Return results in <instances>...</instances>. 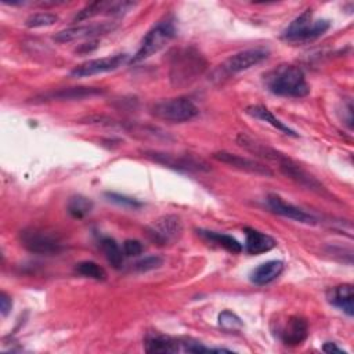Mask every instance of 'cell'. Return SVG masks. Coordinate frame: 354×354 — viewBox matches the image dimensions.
Wrapping results in <instances>:
<instances>
[{"instance_id":"6da1fadb","label":"cell","mask_w":354,"mask_h":354,"mask_svg":"<svg viewBox=\"0 0 354 354\" xmlns=\"http://www.w3.org/2000/svg\"><path fill=\"white\" fill-rule=\"evenodd\" d=\"M268 90L279 97L303 98L310 93V86L303 71L295 65H281L267 76Z\"/></svg>"},{"instance_id":"7a4b0ae2","label":"cell","mask_w":354,"mask_h":354,"mask_svg":"<svg viewBox=\"0 0 354 354\" xmlns=\"http://www.w3.org/2000/svg\"><path fill=\"white\" fill-rule=\"evenodd\" d=\"M205 57L194 47L177 50L170 62V80L174 86L183 87L191 84L206 69Z\"/></svg>"},{"instance_id":"3957f363","label":"cell","mask_w":354,"mask_h":354,"mask_svg":"<svg viewBox=\"0 0 354 354\" xmlns=\"http://www.w3.org/2000/svg\"><path fill=\"white\" fill-rule=\"evenodd\" d=\"M330 28L328 19H313L311 10H304L299 17H296L282 32L281 37L290 43H304L318 39L326 33Z\"/></svg>"},{"instance_id":"277c9868","label":"cell","mask_w":354,"mask_h":354,"mask_svg":"<svg viewBox=\"0 0 354 354\" xmlns=\"http://www.w3.org/2000/svg\"><path fill=\"white\" fill-rule=\"evenodd\" d=\"M174 35H176V25H174L173 19L166 18V19L158 22L142 37L140 47L136 51V54L131 57L130 62L137 64V62L145 61L149 57L155 55L174 37Z\"/></svg>"},{"instance_id":"5b68a950","label":"cell","mask_w":354,"mask_h":354,"mask_svg":"<svg viewBox=\"0 0 354 354\" xmlns=\"http://www.w3.org/2000/svg\"><path fill=\"white\" fill-rule=\"evenodd\" d=\"M151 113L159 120L170 123H184L196 118L199 109L189 98L176 97L153 104L151 108Z\"/></svg>"},{"instance_id":"8992f818","label":"cell","mask_w":354,"mask_h":354,"mask_svg":"<svg viewBox=\"0 0 354 354\" xmlns=\"http://www.w3.org/2000/svg\"><path fill=\"white\" fill-rule=\"evenodd\" d=\"M270 55L268 48L264 47H253L248 50H242L230 55L218 68L214 71V75H218V79L228 77L231 75H236L239 72L248 71L263 61H266Z\"/></svg>"},{"instance_id":"52a82bcc","label":"cell","mask_w":354,"mask_h":354,"mask_svg":"<svg viewBox=\"0 0 354 354\" xmlns=\"http://www.w3.org/2000/svg\"><path fill=\"white\" fill-rule=\"evenodd\" d=\"M18 238L26 250L37 254H57L64 248L58 235L41 228H25Z\"/></svg>"},{"instance_id":"ba28073f","label":"cell","mask_w":354,"mask_h":354,"mask_svg":"<svg viewBox=\"0 0 354 354\" xmlns=\"http://www.w3.org/2000/svg\"><path fill=\"white\" fill-rule=\"evenodd\" d=\"M142 155L165 167H170L173 170L178 171H209L210 166L199 158H195L192 155H176V153H167V152H159V151H144Z\"/></svg>"},{"instance_id":"9c48e42d","label":"cell","mask_w":354,"mask_h":354,"mask_svg":"<svg viewBox=\"0 0 354 354\" xmlns=\"http://www.w3.org/2000/svg\"><path fill=\"white\" fill-rule=\"evenodd\" d=\"M277 163L281 173L288 178L293 180L296 184L321 195H330L321 181H318L313 174H310L306 169H303L299 163H296L286 155H282Z\"/></svg>"},{"instance_id":"30bf717a","label":"cell","mask_w":354,"mask_h":354,"mask_svg":"<svg viewBox=\"0 0 354 354\" xmlns=\"http://www.w3.org/2000/svg\"><path fill=\"white\" fill-rule=\"evenodd\" d=\"M127 61V54H115L101 58H94L76 65L71 71L72 77H90L94 75H102L120 68Z\"/></svg>"},{"instance_id":"8fae6325","label":"cell","mask_w":354,"mask_h":354,"mask_svg":"<svg viewBox=\"0 0 354 354\" xmlns=\"http://www.w3.org/2000/svg\"><path fill=\"white\" fill-rule=\"evenodd\" d=\"M183 234V223L174 214H166L155 220L148 227V235L159 245H170L180 239Z\"/></svg>"},{"instance_id":"7c38bea8","label":"cell","mask_w":354,"mask_h":354,"mask_svg":"<svg viewBox=\"0 0 354 354\" xmlns=\"http://www.w3.org/2000/svg\"><path fill=\"white\" fill-rule=\"evenodd\" d=\"M212 156L217 162L228 165V166H231L234 169H238L241 171H246V173L256 174V176H266V177H272L274 176V171L268 166H266L264 163H260L254 159L239 156L236 153H231V152H227V151L216 152Z\"/></svg>"},{"instance_id":"4fadbf2b","label":"cell","mask_w":354,"mask_h":354,"mask_svg":"<svg viewBox=\"0 0 354 354\" xmlns=\"http://www.w3.org/2000/svg\"><path fill=\"white\" fill-rule=\"evenodd\" d=\"M113 29V25L109 22H101V24H87V25H77L71 26L64 30H59L54 35V41L57 43H69L73 40L80 39H90L94 36H101Z\"/></svg>"},{"instance_id":"5bb4252c","label":"cell","mask_w":354,"mask_h":354,"mask_svg":"<svg viewBox=\"0 0 354 354\" xmlns=\"http://www.w3.org/2000/svg\"><path fill=\"white\" fill-rule=\"evenodd\" d=\"M267 205L268 207L282 216V217H286V218H290L293 221H297V223H301V224H308V225H315L317 224V217H314L313 214L304 212L303 209L283 201L281 196L275 195V194H270L267 196Z\"/></svg>"},{"instance_id":"9a60e30c","label":"cell","mask_w":354,"mask_h":354,"mask_svg":"<svg viewBox=\"0 0 354 354\" xmlns=\"http://www.w3.org/2000/svg\"><path fill=\"white\" fill-rule=\"evenodd\" d=\"M104 94V90L100 87H68L59 88L55 91H48L33 98V102H50V101H72L91 98L95 95Z\"/></svg>"},{"instance_id":"2e32d148","label":"cell","mask_w":354,"mask_h":354,"mask_svg":"<svg viewBox=\"0 0 354 354\" xmlns=\"http://www.w3.org/2000/svg\"><path fill=\"white\" fill-rule=\"evenodd\" d=\"M308 336V324L306 318L300 315H292L288 318L279 332V337L286 346H299Z\"/></svg>"},{"instance_id":"e0dca14e","label":"cell","mask_w":354,"mask_h":354,"mask_svg":"<svg viewBox=\"0 0 354 354\" xmlns=\"http://www.w3.org/2000/svg\"><path fill=\"white\" fill-rule=\"evenodd\" d=\"M326 299L346 315H354V289L351 283H342L330 288L326 293Z\"/></svg>"},{"instance_id":"ac0fdd59","label":"cell","mask_w":354,"mask_h":354,"mask_svg":"<svg viewBox=\"0 0 354 354\" xmlns=\"http://www.w3.org/2000/svg\"><path fill=\"white\" fill-rule=\"evenodd\" d=\"M236 144L243 148L245 151L261 158V159H267V160H271V162H278V159L283 155L282 152L277 151L275 148L264 144V142H260L252 137H249L248 134L245 133H239L236 136Z\"/></svg>"},{"instance_id":"d6986e66","label":"cell","mask_w":354,"mask_h":354,"mask_svg":"<svg viewBox=\"0 0 354 354\" xmlns=\"http://www.w3.org/2000/svg\"><path fill=\"white\" fill-rule=\"evenodd\" d=\"M245 236V250L249 254H261L270 252L277 246V241L271 235L254 228L246 227Z\"/></svg>"},{"instance_id":"ffe728a7","label":"cell","mask_w":354,"mask_h":354,"mask_svg":"<svg viewBox=\"0 0 354 354\" xmlns=\"http://www.w3.org/2000/svg\"><path fill=\"white\" fill-rule=\"evenodd\" d=\"M283 271V261L268 260L250 272V281L257 286H264L275 281Z\"/></svg>"},{"instance_id":"44dd1931","label":"cell","mask_w":354,"mask_h":354,"mask_svg":"<svg viewBox=\"0 0 354 354\" xmlns=\"http://www.w3.org/2000/svg\"><path fill=\"white\" fill-rule=\"evenodd\" d=\"M245 112H246L249 116L254 118V119H259V120H261V122H266V123L271 124L274 129L282 131L283 134H288V136H290V137H297V136H299L295 130H292L289 126H286V124H285L283 122H281L278 118H275L274 113H272L268 108H266V106H263V105H249V106H246Z\"/></svg>"},{"instance_id":"7402d4cb","label":"cell","mask_w":354,"mask_h":354,"mask_svg":"<svg viewBox=\"0 0 354 354\" xmlns=\"http://www.w3.org/2000/svg\"><path fill=\"white\" fill-rule=\"evenodd\" d=\"M198 234L202 238H205L206 241H209L231 253H241L243 249L242 243L232 235L221 234V232H216V231H207V230H198Z\"/></svg>"},{"instance_id":"603a6c76","label":"cell","mask_w":354,"mask_h":354,"mask_svg":"<svg viewBox=\"0 0 354 354\" xmlns=\"http://www.w3.org/2000/svg\"><path fill=\"white\" fill-rule=\"evenodd\" d=\"M180 343L178 340L163 336V335H155V336H148L145 339V351L148 353H176L180 350Z\"/></svg>"},{"instance_id":"cb8c5ba5","label":"cell","mask_w":354,"mask_h":354,"mask_svg":"<svg viewBox=\"0 0 354 354\" xmlns=\"http://www.w3.org/2000/svg\"><path fill=\"white\" fill-rule=\"evenodd\" d=\"M100 246H101V250H102V253L105 254L108 263H109L113 268H116V270L122 268L123 260H124V259H123L124 253H123V250L120 249V246L118 245V242H116L113 238H111V236H104V238H101V241H100Z\"/></svg>"},{"instance_id":"d4e9b609","label":"cell","mask_w":354,"mask_h":354,"mask_svg":"<svg viewBox=\"0 0 354 354\" xmlns=\"http://www.w3.org/2000/svg\"><path fill=\"white\" fill-rule=\"evenodd\" d=\"M94 205L91 202V199L83 196V195H73L69 198L68 205H66V210L68 213L73 217V218H84L86 216H88L93 210Z\"/></svg>"},{"instance_id":"484cf974","label":"cell","mask_w":354,"mask_h":354,"mask_svg":"<svg viewBox=\"0 0 354 354\" xmlns=\"http://www.w3.org/2000/svg\"><path fill=\"white\" fill-rule=\"evenodd\" d=\"M75 270H76L77 274H80L86 278H91V279H95V281H105L106 279L105 270L101 266H98L97 263L90 261V260L80 261L79 264H76Z\"/></svg>"},{"instance_id":"4316f807","label":"cell","mask_w":354,"mask_h":354,"mask_svg":"<svg viewBox=\"0 0 354 354\" xmlns=\"http://www.w3.org/2000/svg\"><path fill=\"white\" fill-rule=\"evenodd\" d=\"M111 4L112 1H93V3H88L86 7H83L73 18V22H82L84 19H88V18H93L104 11H109L111 8Z\"/></svg>"},{"instance_id":"83f0119b","label":"cell","mask_w":354,"mask_h":354,"mask_svg":"<svg viewBox=\"0 0 354 354\" xmlns=\"http://www.w3.org/2000/svg\"><path fill=\"white\" fill-rule=\"evenodd\" d=\"M58 21V15L53 12H36L26 18L25 26L26 28H46L51 26Z\"/></svg>"},{"instance_id":"f1b7e54d","label":"cell","mask_w":354,"mask_h":354,"mask_svg":"<svg viewBox=\"0 0 354 354\" xmlns=\"http://www.w3.org/2000/svg\"><path fill=\"white\" fill-rule=\"evenodd\" d=\"M218 325L225 330H239L243 326V322L235 313L224 310L218 314Z\"/></svg>"},{"instance_id":"f546056e","label":"cell","mask_w":354,"mask_h":354,"mask_svg":"<svg viewBox=\"0 0 354 354\" xmlns=\"http://www.w3.org/2000/svg\"><path fill=\"white\" fill-rule=\"evenodd\" d=\"M105 196L108 198L109 202H113L119 206H123V207H129V209H138L142 206V202H140L138 199L136 198H131V196H126V195H122V194H116V192H106Z\"/></svg>"},{"instance_id":"4dcf8cb0","label":"cell","mask_w":354,"mask_h":354,"mask_svg":"<svg viewBox=\"0 0 354 354\" xmlns=\"http://www.w3.org/2000/svg\"><path fill=\"white\" fill-rule=\"evenodd\" d=\"M163 260L162 257L159 256H147L141 260H138L136 264H134V271L137 272H148V271H152V270H156L162 266Z\"/></svg>"},{"instance_id":"1f68e13d","label":"cell","mask_w":354,"mask_h":354,"mask_svg":"<svg viewBox=\"0 0 354 354\" xmlns=\"http://www.w3.org/2000/svg\"><path fill=\"white\" fill-rule=\"evenodd\" d=\"M144 250L142 248V243L137 239H126L123 242V253L126 256H130V257H134V256H138L141 254Z\"/></svg>"},{"instance_id":"d6a6232c","label":"cell","mask_w":354,"mask_h":354,"mask_svg":"<svg viewBox=\"0 0 354 354\" xmlns=\"http://www.w3.org/2000/svg\"><path fill=\"white\" fill-rule=\"evenodd\" d=\"M11 308H12L11 297L6 292H1L0 293V313H1V315L7 317L8 313L11 311Z\"/></svg>"},{"instance_id":"836d02e7","label":"cell","mask_w":354,"mask_h":354,"mask_svg":"<svg viewBox=\"0 0 354 354\" xmlns=\"http://www.w3.org/2000/svg\"><path fill=\"white\" fill-rule=\"evenodd\" d=\"M322 350H324L325 353H343V354H346V351H344L343 348L337 347L336 343H332V342H326V343L322 346Z\"/></svg>"}]
</instances>
